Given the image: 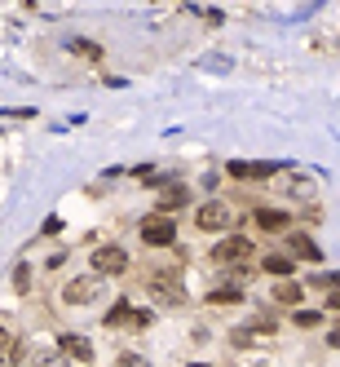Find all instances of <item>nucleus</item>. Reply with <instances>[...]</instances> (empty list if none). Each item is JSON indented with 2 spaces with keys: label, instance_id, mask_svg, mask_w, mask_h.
<instances>
[{
  "label": "nucleus",
  "instance_id": "f257e3e1",
  "mask_svg": "<svg viewBox=\"0 0 340 367\" xmlns=\"http://www.w3.org/2000/svg\"><path fill=\"white\" fill-rule=\"evenodd\" d=\"M172 239H177V226H172V217L155 212V217H146V222H141V243H151V248H168Z\"/></svg>",
  "mask_w": 340,
  "mask_h": 367
},
{
  "label": "nucleus",
  "instance_id": "f03ea898",
  "mask_svg": "<svg viewBox=\"0 0 340 367\" xmlns=\"http://www.w3.org/2000/svg\"><path fill=\"white\" fill-rule=\"evenodd\" d=\"M97 292H102V283H97L93 275H80V279H71L67 288H62V301L67 306H89V301H97Z\"/></svg>",
  "mask_w": 340,
  "mask_h": 367
},
{
  "label": "nucleus",
  "instance_id": "7ed1b4c3",
  "mask_svg": "<svg viewBox=\"0 0 340 367\" xmlns=\"http://www.w3.org/2000/svg\"><path fill=\"white\" fill-rule=\"evenodd\" d=\"M270 337H274V323H270V319H261V323H243V327H234V332H230V345L252 349V345H265Z\"/></svg>",
  "mask_w": 340,
  "mask_h": 367
},
{
  "label": "nucleus",
  "instance_id": "20e7f679",
  "mask_svg": "<svg viewBox=\"0 0 340 367\" xmlns=\"http://www.w3.org/2000/svg\"><path fill=\"white\" fill-rule=\"evenodd\" d=\"M124 265H128V253L115 248V243H106V248L93 253V275H124Z\"/></svg>",
  "mask_w": 340,
  "mask_h": 367
},
{
  "label": "nucleus",
  "instance_id": "39448f33",
  "mask_svg": "<svg viewBox=\"0 0 340 367\" xmlns=\"http://www.w3.org/2000/svg\"><path fill=\"white\" fill-rule=\"evenodd\" d=\"M248 257H252V243L243 239V235H230V239H221L213 248V261H221V265H239V261H248Z\"/></svg>",
  "mask_w": 340,
  "mask_h": 367
},
{
  "label": "nucleus",
  "instance_id": "423d86ee",
  "mask_svg": "<svg viewBox=\"0 0 340 367\" xmlns=\"http://www.w3.org/2000/svg\"><path fill=\"white\" fill-rule=\"evenodd\" d=\"M194 222H199V230H230V222H234V212L225 208V204H203L199 212H194Z\"/></svg>",
  "mask_w": 340,
  "mask_h": 367
},
{
  "label": "nucleus",
  "instance_id": "0eeeda50",
  "mask_svg": "<svg viewBox=\"0 0 340 367\" xmlns=\"http://www.w3.org/2000/svg\"><path fill=\"white\" fill-rule=\"evenodd\" d=\"M58 349H62L67 359L93 363V341H89V337H80V332H62V337H58Z\"/></svg>",
  "mask_w": 340,
  "mask_h": 367
},
{
  "label": "nucleus",
  "instance_id": "6e6552de",
  "mask_svg": "<svg viewBox=\"0 0 340 367\" xmlns=\"http://www.w3.org/2000/svg\"><path fill=\"white\" fill-rule=\"evenodd\" d=\"M274 169H279V164H248V160H230V177H239V181H265V177H274Z\"/></svg>",
  "mask_w": 340,
  "mask_h": 367
},
{
  "label": "nucleus",
  "instance_id": "1a4fd4ad",
  "mask_svg": "<svg viewBox=\"0 0 340 367\" xmlns=\"http://www.w3.org/2000/svg\"><path fill=\"white\" fill-rule=\"evenodd\" d=\"M151 288H155V301H164V306H182V288H177V279H172V275H155V279H151Z\"/></svg>",
  "mask_w": 340,
  "mask_h": 367
},
{
  "label": "nucleus",
  "instance_id": "9d476101",
  "mask_svg": "<svg viewBox=\"0 0 340 367\" xmlns=\"http://www.w3.org/2000/svg\"><path fill=\"white\" fill-rule=\"evenodd\" d=\"M256 226L270 230V235H279V230H287V212H279V208H261V212H256Z\"/></svg>",
  "mask_w": 340,
  "mask_h": 367
},
{
  "label": "nucleus",
  "instance_id": "9b49d317",
  "mask_svg": "<svg viewBox=\"0 0 340 367\" xmlns=\"http://www.w3.org/2000/svg\"><path fill=\"white\" fill-rule=\"evenodd\" d=\"M133 319H137V310L128 306V301H115V306H111V314H106V327H133Z\"/></svg>",
  "mask_w": 340,
  "mask_h": 367
},
{
  "label": "nucleus",
  "instance_id": "f8f14e48",
  "mask_svg": "<svg viewBox=\"0 0 340 367\" xmlns=\"http://www.w3.org/2000/svg\"><path fill=\"white\" fill-rule=\"evenodd\" d=\"M291 253L305 257V261H322V248H318L310 235H291Z\"/></svg>",
  "mask_w": 340,
  "mask_h": 367
},
{
  "label": "nucleus",
  "instance_id": "ddd939ff",
  "mask_svg": "<svg viewBox=\"0 0 340 367\" xmlns=\"http://www.w3.org/2000/svg\"><path fill=\"white\" fill-rule=\"evenodd\" d=\"M301 296H305V288H301V283H279V288H274V301H279V306H301Z\"/></svg>",
  "mask_w": 340,
  "mask_h": 367
},
{
  "label": "nucleus",
  "instance_id": "4468645a",
  "mask_svg": "<svg viewBox=\"0 0 340 367\" xmlns=\"http://www.w3.org/2000/svg\"><path fill=\"white\" fill-rule=\"evenodd\" d=\"M186 199H190V191H186V186H168L164 195H159V212H172V208H182Z\"/></svg>",
  "mask_w": 340,
  "mask_h": 367
},
{
  "label": "nucleus",
  "instance_id": "2eb2a0df",
  "mask_svg": "<svg viewBox=\"0 0 340 367\" xmlns=\"http://www.w3.org/2000/svg\"><path fill=\"white\" fill-rule=\"evenodd\" d=\"M291 270H296V261H291V257H283V253L265 257V275H279V279H287Z\"/></svg>",
  "mask_w": 340,
  "mask_h": 367
},
{
  "label": "nucleus",
  "instance_id": "dca6fc26",
  "mask_svg": "<svg viewBox=\"0 0 340 367\" xmlns=\"http://www.w3.org/2000/svg\"><path fill=\"white\" fill-rule=\"evenodd\" d=\"M208 301H213V306H239L243 292L239 288H217V292H208Z\"/></svg>",
  "mask_w": 340,
  "mask_h": 367
},
{
  "label": "nucleus",
  "instance_id": "f3484780",
  "mask_svg": "<svg viewBox=\"0 0 340 367\" xmlns=\"http://www.w3.org/2000/svg\"><path fill=\"white\" fill-rule=\"evenodd\" d=\"M291 323H296V327H318L322 314L318 310H296V314H291Z\"/></svg>",
  "mask_w": 340,
  "mask_h": 367
},
{
  "label": "nucleus",
  "instance_id": "a211bd4d",
  "mask_svg": "<svg viewBox=\"0 0 340 367\" xmlns=\"http://www.w3.org/2000/svg\"><path fill=\"white\" fill-rule=\"evenodd\" d=\"M36 367H71V363H67V354L58 349V354H40V359H36Z\"/></svg>",
  "mask_w": 340,
  "mask_h": 367
},
{
  "label": "nucleus",
  "instance_id": "6ab92c4d",
  "mask_svg": "<svg viewBox=\"0 0 340 367\" xmlns=\"http://www.w3.org/2000/svg\"><path fill=\"white\" fill-rule=\"evenodd\" d=\"M13 288H18V292L31 288V270H27V265H13Z\"/></svg>",
  "mask_w": 340,
  "mask_h": 367
},
{
  "label": "nucleus",
  "instance_id": "aec40b11",
  "mask_svg": "<svg viewBox=\"0 0 340 367\" xmlns=\"http://www.w3.org/2000/svg\"><path fill=\"white\" fill-rule=\"evenodd\" d=\"M115 367H151V363H146L141 354H120V359H115Z\"/></svg>",
  "mask_w": 340,
  "mask_h": 367
},
{
  "label": "nucleus",
  "instance_id": "412c9836",
  "mask_svg": "<svg viewBox=\"0 0 340 367\" xmlns=\"http://www.w3.org/2000/svg\"><path fill=\"white\" fill-rule=\"evenodd\" d=\"M71 49H75V54H89V58H97V44H84V40H71Z\"/></svg>",
  "mask_w": 340,
  "mask_h": 367
},
{
  "label": "nucleus",
  "instance_id": "4be33fe9",
  "mask_svg": "<svg viewBox=\"0 0 340 367\" xmlns=\"http://www.w3.org/2000/svg\"><path fill=\"white\" fill-rule=\"evenodd\" d=\"M9 349H13V341H9V332L0 327V354H9Z\"/></svg>",
  "mask_w": 340,
  "mask_h": 367
},
{
  "label": "nucleus",
  "instance_id": "5701e85b",
  "mask_svg": "<svg viewBox=\"0 0 340 367\" xmlns=\"http://www.w3.org/2000/svg\"><path fill=\"white\" fill-rule=\"evenodd\" d=\"M327 310H340V288H332V292H327Z\"/></svg>",
  "mask_w": 340,
  "mask_h": 367
},
{
  "label": "nucleus",
  "instance_id": "b1692460",
  "mask_svg": "<svg viewBox=\"0 0 340 367\" xmlns=\"http://www.w3.org/2000/svg\"><path fill=\"white\" fill-rule=\"evenodd\" d=\"M327 345H332V349H340V323H336V327L327 332Z\"/></svg>",
  "mask_w": 340,
  "mask_h": 367
},
{
  "label": "nucleus",
  "instance_id": "393cba45",
  "mask_svg": "<svg viewBox=\"0 0 340 367\" xmlns=\"http://www.w3.org/2000/svg\"><path fill=\"white\" fill-rule=\"evenodd\" d=\"M186 367H208V363H186Z\"/></svg>",
  "mask_w": 340,
  "mask_h": 367
}]
</instances>
